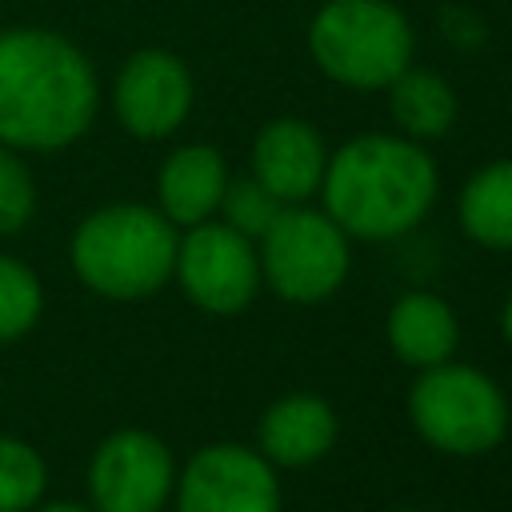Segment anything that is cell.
Returning <instances> with one entry per match:
<instances>
[{
	"instance_id": "obj_10",
	"label": "cell",
	"mask_w": 512,
	"mask_h": 512,
	"mask_svg": "<svg viewBox=\"0 0 512 512\" xmlns=\"http://www.w3.org/2000/svg\"><path fill=\"white\" fill-rule=\"evenodd\" d=\"M120 124L140 140L176 132L192 108V72L164 48H140L124 60L112 92Z\"/></svg>"
},
{
	"instance_id": "obj_22",
	"label": "cell",
	"mask_w": 512,
	"mask_h": 512,
	"mask_svg": "<svg viewBox=\"0 0 512 512\" xmlns=\"http://www.w3.org/2000/svg\"><path fill=\"white\" fill-rule=\"evenodd\" d=\"M504 336L512 340V300H508V308H504Z\"/></svg>"
},
{
	"instance_id": "obj_12",
	"label": "cell",
	"mask_w": 512,
	"mask_h": 512,
	"mask_svg": "<svg viewBox=\"0 0 512 512\" xmlns=\"http://www.w3.org/2000/svg\"><path fill=\"white\" fill-rule=\"evenodd\" d=\"M224 184H228V172H224V156L216 148H208V144L176 148L164 160L160 180H156L160 212L172 224H188L192 228V224L208 220L220 208Z\"/></svg>"
},
{
	"instance_id": "obj_23",
	"label": "cell",
	"mask_w": 512,
	"mask_h": 512,
	"mask_svg": "<svg viewBox=\"0 0 512 512\" xmlns=\"http://www.w3.org/2000/svg\"><path fill=\"white\" fill-rule=\"evenodd\" d=\"M408 512H412V508H408Z\"/></svg>"
},
{
	"instance_id": "obj_1",
	"label": "cell",
	"mask_w": 512,
	"mask_h": 512,
	"mask_svg": "<svg viewBox=\"0 0 512 512\" xmlns=\"http://www.w3.org/2000/svg\"><path fill=\"white\" fill-rule=\"evenodd\" d=\"M96 100V72L72 40L44 28L0 32V144L64 148L88 132Z\"/></svg>"
},
{
	"instance_id": "obj_6",
	"label": "cell",
	"mask_w": 512,
	"mask_h": 512,
	"mask_svg": "<svg viewBox=\"0 0 512 512\" xmlns=\"http://www.w3.org/2000/svg\"><path fill=\"white\" fill-rule=\"evenodd\" d=\"M260 240V268L284 300L316 304L348 276V232L328 212L280 208Z\"/></svg>"
},
{
	"instance_id": "obj_13",
	"label": "cell",
	"mask_w": 512,
	"mask_h": 512,
	"mask_svg": "<svg viewBox=\"0 0 512 512\" xmlns=\"http://www.w3.org/2000/svg\"><path fill=\"white\" fill-rule=\"evenodd\" d=\"M336 440V416L320 396H284L260 420V448L272 464H312Z\"/></svg>"
},
{
	"instance_id": "obj_19",
	"label": "cell",
	"mask_w": 512,
	"mask_h": 512,
	"mask_svg": "<svg viewBox=\"0 0 512 512\" xmlns=\"http://www.w3.org/2000/svg\"><path fill=\"white\" fill-rule=\"evenodd\" d=\"M220 208H224L228 228L244 232L248 240H252V236H264L268 224L280 216V200H276L256 176L228 180V184H224V196H220Z\"/></svg>"
},
{
	"instance_id": "obj_2",
	"label": "cell",
	"mask_w": 512,
	"mask_h": 512,
	"mask_svg": "<svg viewBox=\"0 0 512 512\" xmlns=\"http://www.w3.org/2000/svg\"><path fill=\"white\" fill-rule=\"evenodd\" d=\"M328 216L360 240H388L424 220L436 200V164L412 136L368 132L324 168Z\"/></svg>"
},
{
	"instance_id": "obj_11",
	"label": "cell",
	"mask_w": 512,
	"mask_h": 512,
	"mask_svg": "<svg viewBox=\"0 0 512 512\" xmlns=\"http://www.w3.org/2000/svg\"><path fill=\"white\" fill-rule=\"evenodd\" d=\"M328 168L324 140L312 124L304 120H272L260 128L252 144V176L280 200H308Z\"/></svg>"
},
{
	"instance_id": "obj_3",
	"label": "cell",
	"mask_w": 512,
	"mask_h": 512,
	"mask_svg": "<svg viewBox=\"0 0 512 512\" xmlns=\"http://www.w3.org/2000/svg\"><path fill=\"white\" fill-rule=\"evenodd\" d=\"M72 268L96 296H152L176 268V228L156 208L108 204L76 228Z\"/></svg>"
},
{
	"instance_id": "obj_16",
	"label": "cell",
	"mask_w": 512,
	"mask_h": 512,
	"mask_svg": "<svg viewBox=\"0 0 512 512\" xmlns=\"http://www.w3.org/2000/svg\"><path fill=\"white\" fill-rule=\"evenodd\" d=\"M460 224L484 248H512V160H496L464 184Z\"/></svg>"
},
{
	"instance_id": "obj_15",
	"label": "cell",
	"mask_w": 512,
	"mask_h": 512,
	"mask_svg": "<svg viewBox=\"0 0 512 512\" xmlns=\"http://www.w3.org/2000/svg\"><path fill=\"white\" fill-rule=\"evenodd\" d=\"M388 104H392V120L412 140L444 136L452 128V120H456V96H452L448 80L440 72L416 68V64H408L388 84Z\"/></svg>"
},
{
	"instance_id": "obj_9",
	"label": "cell",
	"mask_w": 512,
	"mask_h": 512,
	"mask_svg": "<svg viewBox=\"0 0 512 512\" xmlns=\"http://www.w3.org/2000/svg\"><path fill=\"white\" fill-rule=\"evenodd\" d=\"M176 512H280V484L260 452L208 444L176 484Z\"/></svg>"
},
{
	"instance_id": "obj_4",
	"label": "cell",
	"mask_w": 512,
	"mask_h": 512,
	"mask_svg": "<svg viewBox=\"0 0 512 512\" xmlns=\"http://www.w3.org/2000/svg\"><path fill=\"white\" fill-rule=\"evenodd\" d=\"M308 52L344 88H388L412 64V24L388 0H328L308 24Z\"/></svg>"
},
{
	"instance_id": "obj_17",
	"label": "cell",
	"mask_w": 512,
	"mask_h": 512,
	"mask_svg": "<svg viewBox=\"0 0 512 512\" xmlns=\"http://www.w3.org/2000/svg\"><path fill=\"white\" fill-rule=\"evenodd\" d=\"M48 468L28 440L0 436V512H32L44 496Z\"/></svg>"
},
{
	"instance_id": "obj_18",
	"label": "cell",
	"mask_w": 512,
	"mask_h": 512,
	"mask_svg": "<svg viewBox=\"0 0 512 512\" xmlns=\"http://www.w3.org/2000/svg\"><path fill=\"white\" fill-rule=\"evenodd\" d=\"M44 308V292L40 280L28 264L0 256V340H16L24 336Z\"/></svg>"
},
{
	"instance_id": "obj_5",
	"label": "cell",
	"mask_w": 512,
	"mask_h": 512,
	"mask_svg": "<svg viewBox=\"0 0 512 512\" xmlns=\"http://www.w3.org/2000/svg\"><path fill=\"white\" fill-rule=\"evenodd\" d=\"M412 424L420 436L444 452L476 456L504 440L508 432V404L504 392L476 368L464 364H432L412 396H408Z\"/></svg>"
},
{
	"instance_id": "obj_21",
	"label": "cell",
	"mask_w": 512,
	"mask_h": 512,
	"mask_svg": "<svg viewBox=\"0 0 512 512\" xmlns=\"http://www.w3.org/2000/svg\"><path fill=\"white\" fill-rule=\"evenodd\" d=\"M36 512H96V508H80V504L60 500V504H44V508H36Z\"/></svg>"
},
{
	"instance_id": "obj_14",
	"label": "cell",
	"mask_w": 512,
	"mask_h": 512,
	"mask_svg": "<svg viewBox=\"0 0 512 512\" xmlns=\"http://www.w3.org/2000/svg\"><path fill=\"white\" fill-rule=\"evenodd\" d=\"M388 344L404 364H444L456 348V316L440 296L408 292L388 312Z\"/></svg>"
},
{
	"instance_id": "obj_8",
	"label": "cell",
	"mask_w": 512,
	"mask_h": 512,
	"mask_svg": "<svg viewBox=\"0 0 512 512\" xmlns=\"http://www.w3.org/2000/svg\"><path fill=\"white\" fill-rule=\"evenodd\" d=\"M172 452L160 436L124 428L112 432L88 468V492L96 512H160L172 496Z\"/></svg>"
},
{
	"instance_id": "obj_7",
	"label": "cell",
	"mask_w": 512,
	"mask_h": 512,
	"mask_svg": "<svg viewBox=\"0 0 512 512\" xmlns=\"http://www.w3.org/2000/svg\"><path fill=\"white\" fill-rule=\"evenodd\" d=\"M180 288L192 304L216 316H232L252 304L260 284V264L252 240L228 224H192L184 240H176Z\"/></svg>"
},
{
	"instance_id": "obj_20",
	"label": "cell",
	"mask_w": 512,
	"mask_h": 512,
	"mask_svg": "<svg viewBox=\"0 0 512 512\" xmlns=\"http://www.w3.org/2000/svg\"><path fill=\"white\" fill-rule=\"evenodd\" d=\"M36 212V184L24 168V160L0 144V236L20 232Z\"/></svg>"
}]
</instances>
